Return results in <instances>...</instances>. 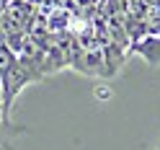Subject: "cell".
Returning <instances> with one entry per match:
<instances>
[{"label": "cell", "instance_id": "obj_3", "mask_svg": "<svg viewBox=\"0 0 160 150\" xmlns=\"http://www.w3.org/2000/svg\"><path fill=\"white\" fill-rule=\"evenodd\" d=\"M158 150H160V145H158Z\"/></svg>", "mask_w": 160, "mask_h": 150}, {"label": "cell", "instance_id": "obj_2", "mask_svg": "<svg viewBox=\"0 0 160 150\" xmlns=\"http://www.w3.org/2000/svg\"><path fill=\"white\" fill-rule=\"evenodd\" d=\"M129 49H132V52H137L139 57H145L147 65L160 67V36H155V34H145V36H139L137 42L129 44Z\"/></svg>", "mask_w": 160, "mask_h": 150}, {"label": "cell", "instance_id": "obj_1", "mask_svg": "<svg viewBox=\"0 0 160 150\" xmlns=\"http://www.w3.org/2000/svg\"><path fill=\"white\" fill-rule=\"evenodd\" d=\"M0 80H3V122L13 109V101L28 83H36V78L18 62V57L5 42H0Z\"/></svg>", "mask_w": 160, "mask_h": 150}]
</instances>
